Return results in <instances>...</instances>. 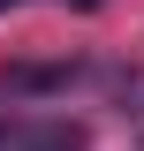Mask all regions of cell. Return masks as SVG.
<instances>
[{
	"instance_id": "cell-2",
	"label": "cell",
	"mask_w": 144,
	"mask_h": 151,
	"mask_svg": "<svg viewBox=\"0 0 144 151\" xmlns=\"http://www.w3.org/2000/svg\"><path fill=\"white\" fill-rule=\"evenodd\" d=\"M68 76H76V60H8V76H0V83L23 98V91H61Z\"/></svg>"
},
{
	"instance_id": "cell-3",
	"label": "cell",
	"mask_w": 144,
	"mask_h": 151,
	"mask_svg": "<svg viewBox=\"0 0 144 151\" xmlns=\"http://www.w3.org/2000/svg\"><path fill=\"white\" fill-rule=\"evenodd\" d=\"M0 8H15V0H0Z\"/></svg>"
},
{
	"instance_id": "cell-1",
	"label": "cell",
	"mask_w": 144,
	"mask_h": 151,
	"mask_svg": "<svg viewBox=\"0 0 144 151\" xmlns=\"http://www.w3.org/2000/svg\"><path fill=\"white\" fill-rule=\"evenodd\" d=\"M0 151H84L76 121H31V129H0Z\"/></svg>"
}]
</instances>
